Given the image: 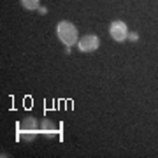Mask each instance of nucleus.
I'll use <instances>...</instances> for the list:
<instances>
[{"mask_svg":"<svg viewBox=\"0 0 158 158\" xmlns=\"http://www.w3.org/2000/svg\"><path fill=\"white\" fill-rule=\"evenodd\" d=\"M98 46H100V39H98L95 34L83 35V37H79V40H77V49L81 51V53H93L95 49H98Z\"/></svg>","mask_w":158,"mask_h":158,"instance_id":"obj_4","label":"nucleus"},{"mask_svg":"<svg viewBox=\"0 0 158 158\" xmlns=\"http://www.w3.org/2000/svg\"><path fill=\"white\" fill-rule=\"evenodd\" d=\"M128 39H130V40H137V39H139V35H137L135 32H130V34H128Z\"/></svg>","mask_w":158,"mask_h":158,"instance_id":"obj_7","label":"nucleus"},{"mask_svg":"<svg viewBox=\"0 0 158 158\" xmlns=\"http://www.w3.org/2000/svg\"><path fill=\"white\" fill-rule=\"evenodd\" d=\"M128 27H127V23L125 21H113L109 25V35H111V39L116 40V42H125V40L128 39Z\"/></svg>","mask_w":158,"mask_h":158,"instance_id":"obj_3","label":"nucleus"},{"mask_svg":"<svg viewBox=\"0 0 158 158\" xmlns=\"http://www.w3.org/2000/svg\"><path fill=\"white\" fill-rule=\"evenodd\" d=\"M39 132H40V127L34 116L25 118L19 123V127H18V134H19V137L23 141H35V137H37Z\"/></svg>","mask_w":158,"mask_h":158,"instance_id":"obj_2","label":"nucleus"},{"mask_svg":"<svg viewBox=\"0 0 158 158\" xmlns=\"http://www.w3.org/2000/svg\"><path fill=\"white\" fill-rule=\"evenodd\" d=\"M40 132L51 137V135H56V134H58V128L55 127V123H53L51 119H46L44 118L42 121H40Z\"/></svg>","mask_w":158,"mask_h":158,"instance_id":"obj_5","label":"nucleus"},{"mask_svg":"<svg viewBox=\"0 0 158 158\" xmlns=\"http://www.w3.org/2000/svg\"><path fill=\"white\" fill-rule=\"evenodd\" d=\"M39 12H40V14H46V12H48V9H46V7H39Z\"/></svg>","mask_w":158,"mask_h":158,"instance_id":"obj_8","label":"nucleus"},{"mask_svg":"<svg viewBox=\"0 0 158 158\" xmlns=\"http://www.w3.org/2000/svg\"><path fill=\"white\" fill-rule=\"evenodd\" d=\"M19 2L27 11H39L40 7V0H19Z\"/></svg>","mask_w":158,"mask_h":158,"instance_id":"obj_6","label":"nucleus"},{"mask_svg":"<svg viewBox=\"0 0 158 158\" xmlns=\"http://www.w3.org/2000/svg\"><path fill=\"white\" fill-rule=\"evenodd\" d=\"M56 35L58 39H60V42H63L65 46H74L77 44L79 40V34H77V28L74 27V23L70 21H60L56 25Z\"/></svg>","mask_w":158,"mask_h":158,"instance_id":"obj_1","label":"nucleus"}]
</instances>
